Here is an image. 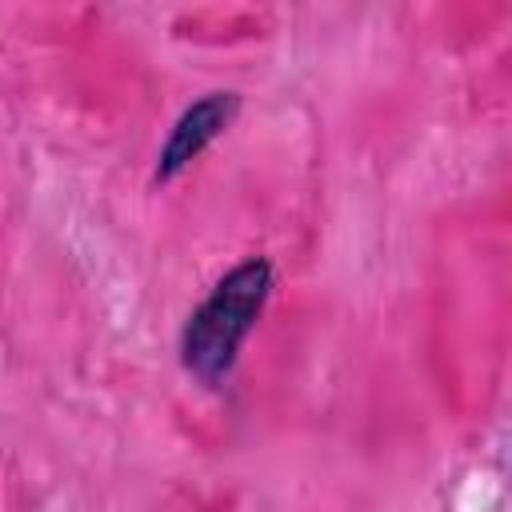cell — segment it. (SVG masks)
<instances>
[{
    "label": "cell",
    "instance_id": "6da1fadb",
    "mask_svg": "<svg viewBox=\"0 0 512 512\" xmlns=\"http://www.w3.org/2000/svg\"><path fill=\"white\" fill-rule=\"evenodd\" d=\"M276 284V268L268 256H244L232 264L208 296L188 312L180 328V364L204 388H216L232 376L244 340L252 336L256 320L268 308Z\"/></svg>",
    "mask_w": 512,
    "mask_h": 512
},
{
    "label": "cell",
    "instance_id": "7a4b0ae2",
    "mask_svg": "<svg viewBox=\"0 0 512 512\" xmlns=\"http://www.w3.org/2000/svg\"><path fill=\"white\" fill-rule=\"evenodd\" d=\"M236 116H240V92H232V88H216V92H204L200 100H192L176 116V124L168 128V136H164V144L156 152L152 180L156 184L176 180L192 160L204 156V148L212 140H220L232 128Z\"/></svg>",
    "mask_w": 512,
    "mask_h": 512
}]
</instances>
